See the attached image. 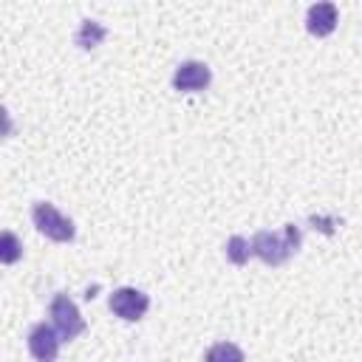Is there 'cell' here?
Instances as JSON below:
<instances>
[{"mask_svg": "<svg viewBox=\"0 0 362 362\" xmlns=\"http://www.w3.org/2000/svg\"><path fill=\"white\" fill-rule=\"evenodd\" d=\"M300 249V229L294 223H286L283 232H257L252 238V255H257L269 266H280L291 257V252Z\"/></svg>", "mask_w": 362, "mask_h": 362, "instance_id": "cell-1", "label": "cell"}, {"mask_svg": "<svg viewBox=\"0 0 362 362\" xmlns=\"http://www.w3.org/2000/svg\"><path fill=\"white\" fill-rule=\"evenodd\" d=\"M107 37V31H105V25L102 23H96V20H82V25H79V31H76V45L79 48H96L102 40Z\"/></svg>", "mask_w": 362, "mask_h": 362, "instance_id": "cell-8", "label": "cell"}, {"mask_svg": "<svg viewBox=\"0 0 362 362\" xmlns=\"http://www.w3.org/2000/svg\"><path fill=\"white\" fill-rule=\"evenodd\" d=\"M20 257V240L14 232H3V249H0V260L3 263H14Z\"/></svg>", "mask_w": 362, "mask_h": 362, "instance_id": "cell-11", "label": "cell"}, {"mask_svg": "<svg viewBox=\"0 0 362 362\" xmlns=\"http://www.w3.org/2000/svg\"><path fill=\"white\" fill-rule=\"evenodd\" d=\"M48 317H51V325L57 328V334L68 342V339H76L82 331H85V320L76 308V303L68 297V294H54L51 305H48Z\"/></svg>", "mask_w": 362, "mask_h": 362, "instance_id": "cell-3", "label": "cell"}, {"mask_svg": "<svg viewBox=\"0 0 362 362\" xmlns=\"http://www.w3.org/2000/svg\"><path fill=\"white\" fill-rule=\"evenodd\" d=\"M212 79V71L206 62H198V59H187L175 68L173 74V88L175 90H187V93H195V90H204Z\"/></svg>", "mask_w": 362, "mask_h": 362, "instance_id": "cell-6", "label": "cell"}, {"mask_svg": "<svg viewBox=\"0 0 362 362\" xmlns=\"http://www.w3.org/2000/svg\"><path fill=\"white\" fill-rule=\"evenodd\" d=\"M339 23V11L334 3H314L308 6V14H305V28L314 34V37H328Z\"/></svg>", "mask_w": 362, "mask_h": 362, "instance_id": "cell-7", "label": "cell"}, {"mask_svg": "<svg viewBox=\"0 0 362 362\" xmlns=\"http://www.w3.org/2000/svg\"><path fill=\"white\" fill-rule=\"evenodd\" d=\"M206 362H243V351L235 342H215L206 351Z\"/></svg>", "mask_w": 362, "mask_h": 362, "instance_id": "cell-10", "label": "cell"}, {"mask_svg": "<svg viewBox=\"0 0 362 362\" xmlns=\"http://www.w3.org/2000/svg\"><path fill=\"white\" fill-rule=\"evenodd\" d=\"M147 308H150V297H147L144 291H139V288L122 286V288H116V291L110 294V311H113L116 317L127 320V322L141 320V317L147 314Z\"/></svg>", "mask_w": 362, "mask_h": 362, "instance_id": "cell-4", "label": "cell"}, {"mask_svg": "<svg viewBox=\"0 0 362 362\" xmlns=\"http://www.w3.org/2000/svg\"><path fill=\"white\" fill-rule=\"evenodd\" d=\"M249 255H252V243H249L243 235H232V238L226 240V260H229V263L243 266V263L249 260Z\"/></svg>", "mask_w": 362, "mask_h": 362, "instance_id": "cell-9", "label": "cell"}, {"mask_svg": "<svg viewBox=\"0 0 362 362\" xmlns=\"http://www.w3.org/2000/svg\"><path fill=\"white\" fill-rule=\"evenodd\" d=\"M59 342H62V337H59L57 328L48 325V322H37V325L28 331V354H31L37 362H54L57 354H59Z\"/></svg>", "mask_w": 362, "mask_h": 362, "instance_id": "cell-5", "label": "cell"}, {"mask_svg": "<svg viewBox=\"0 0 362 362\" xmlns=\"http://www.w3.org/2000/svg\"><path fill=\"white\" fill-rule=\"evenodd\" d=\"M31 218H34V226H37L45 238H51V240H57V243L74 240V232H76V229H74L71 218H65L54 204H48V201L34 204Z\"/></svg>", "mask_w": 362, "mask_h": 362, "instance_id": "cell-2", "label": "cell"}]
</instances>
